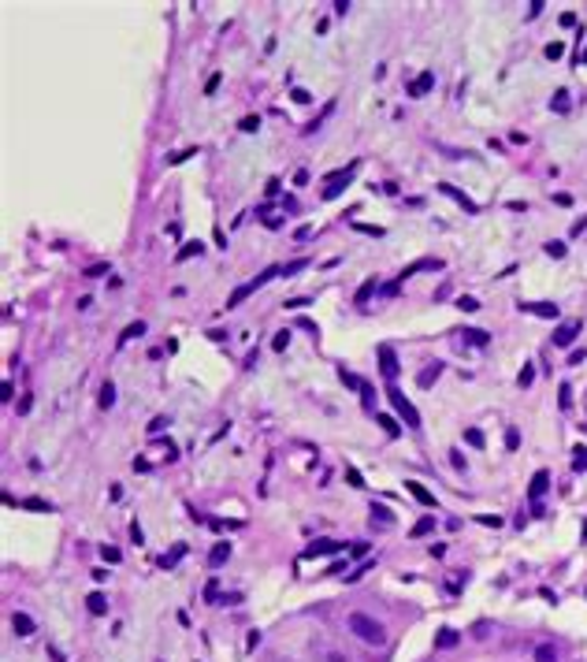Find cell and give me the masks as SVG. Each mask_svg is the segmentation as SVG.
<instances>
[{
  "label": "cell",
  "mask_w": 587,
  "mask_h": 662,
  "mask_svg": "<svg viewBox=\"0 0 587 662\" xmlns=\"http://www.w3.org/2000/svg\"><path fill=\"white\" fill-rule=\"evenodd\" d=\"M275 276H283V268H279V264H271V268H264V272H260L257 279H249V283H242V286H238L235 294H231V298H227V309H235L238 302H245V298H249L253 290H260V286H264V283H271V279H275Z\"/></svg>",
  "instance_id": "2"
},
{
  "label": "cell",
  "mask_w": 587,
  "mask_h": 662,
  "mask_svg": "<svg viewBox=\"0 0 587 662\" xmlns=\"http://www.w3.org/2000/svg\"><path fill=\"white\" fill-rule=\"evenodd\" d=\"M286 343H290V331H275V339H271V350H286Z\"/></svg>",
  "instance_id": "45"
},
{
  "label": "cell",
  "mask_w": 587,
  "mask_h": 662,
  "mask_svg": "<svg viewBox=\"0 0 587 662\" xmlns=\"http://www.w3.org/2000/svg\"><path fill=\"white\" fill-rule=\"evenodd\" d=\"M104 272H108V264H89L82 276H104Z\"/></svg>",
  "instance_id": "54"
},
{
  "label": "cell",
  "mask_w": 587,
  "mask_h": 662,
  "mask_svg": "<svg viewBox=\"0 0 587 662\" xmlns=\"http://www.w3.org/2000/svg\"><path fill=\"white\" fill-rule=\"evenodd\" d=\"M520 313H535L543 320H558V305L554 302H535V305H520Z\"/></svg>",
  "instance_id": "11"
},
{
  "label": "cell",
  "mask_w": 587,
  "mask_h": 662,
  "mask_svg": "<svg viewBox=\"0 0 587 662\" xmlns=\"http://www.w3.org/2000/svg\"><path fill=\"white\" fill-rule=\"evenodd\" d=\"M376 420H379V428H386V436H402V424L390 413H376Z\"/></svg>",
  "instance_id": "19"
},
{
  "label": "cell",
  "mask_w": 587,
  "mask_h": 662,
  "mask_svg": "<svg viewBox=\"0 0 587 662\" xmlns=\"http://www.w3.org/2000/svg\"><path fill=\"white\" fill-rule=\"evenodd\" d=\"M201 253H205V246H201V242H186L182 250L175 253V260L182 264V260H190V257H201Z\"/></svg>",
  "instance_id": "18"
},
{
  "label": "cell",
  "mask_w": 587,
  "mask_h": 662,
  "mask_svg": "<svg viewBox=\"0 0 587 662\" xmlns=\"http://www.w3.org/2000/svg\"><path fill=\"white\" fill-rule=\"evenodd\" d=\"M350 558H368V543H353V547H350Z\"/></svg>",
  "instance_id": "50"
},
{
  "label": "cell",
  "mask_w": 587,
  "mask_h": 662,
  "mask_svg": "<svg viewBox=\"0 0 587 662\" xmlns=\"http://www.w3.org/2000/svg\"><path fill=\"white\" fill-rule=\"evenodd\" d=\"M346 480H350L353 487H364V476H361L357 469H353V465H346Z\"/></svg>",
  "instance_id": "48"
},
{
  "label": "cell",
  "mask_w": 587,
  "mask_h": 662,
  "mask_svg": "<svg viewBox=\"0 0 587 662\" xmlns=\"http://www.w3.org/2000/svg\"><path fill=\"white\" fill-rule=\"evenodd\" d=\"M398 286H402V279H390V283H383L379 290H383L386 298H394V294H398Z\"/></svg>",
  "instance_id": "49"
},
{
  "label": "cell",
  "mask_w": 587,
  "mask_h": 662,
  "mask_svg": "<svg viewBox=\"0 0 587 662\" xmlns=\"http://www.w3.org/2000/svg\"><path fill=\"white\" fill-rule=\"evenodd\" d=\"M219 82H223V75H219V71H212V75H208V82H205V93L212 97V93L219 90Z\"/></svg>",
  "instance_id": "43"
},
{
  "label": "cell",
  "mask_w": 587,
  "mask_h": 662,
  "mask_svg": "<svg viewBox=\"0 0 587 662\" xmlns=\"http://www.w3.org/2000/svg\"><path fill=\"white\" fill-rule=\"evenodd\" d=\"M546 491H550V473H546V469H539L535 473V476H531V487H528V499H531V503H539V499H543V495Z\"/></svg>",
  "instance_id": "7"
},
{
  "label": "cell",
  "mask_w": 587,
  "mask_h": 662,
  "mask_svg": "<svg viewBox=\"0 0 587 662\" xmlns=\"http://www.w3.org/2000/svg\"><path fill=\"white\" fill-rule=\"evenodd\" d=\"M216 599H219V580L212 577V580H208V588H205V603H216Z\"/></svg>",
  "instance_id": "39"
},
{
  "label": "cell",
  "mask_w": 587,
  "mask_h": 662,
  "mask_svg": "<svg viewBox=\"0 0 587 662\" xmlns=\"http://www.w3.org/2000/svg\"><path fill=\"white\" fill-rule=\"evenodd\" d=\"M11 625H15V632H19V636H30V632H34V618H30V614H23V610H19L15 618H11Z\"/></svg>",
  "instance_id": "14"
},
{
  "label": "cell",
  "mask_w": 587,
  "mask_h": 662,
  "mask_svg": "<svg viewBox=\"0 0 587 662\" xmlns=\"http://www.w3.org/2000/svg\"><path fill=\"white\" fill-rule=\"evenodd\" d=\"M182 554H186V543H175V551H171V554H164V558H160V566H164V569H171V566H175V562L182 558Z\"/></svg>",
  "instance_id": "26"
},
{
  "label": "cell",
  "mask_w": 587,
  "mask_h": 662,
  "mask_svg": "<svg viewBox=\"0 0 587 662\" xmlns=\"http://www.w3.org/2000/svg\"><path fill=\"white\" fill-rule=\"evenodd\" d=\"M439 190H442L446 197H453L457 205H465V212H479V205H476V201H469V197H465V193L457 190V186H450V183H439Z\"/></svg>",
  "instance_id": "10"
},
{
  "label": "cell",
  "mask_w": 587,
  "mask_h": 662,
  "mask_svg": "<svg viewBox=\"0 0 587 662\" xmlns=\"http://www.w3.org/2000/svg\"><path fill=\"white\" fill-rule=\"evenodd\" d=\"M305 264H309L305 257H301V260H290V264H283V276H297V272H301Z\"/></svg>",
  "instance_id": "44"
},
{
  "label": "cell",
  "mask_w": 587,
  "mask_h": 662,
  "mask_svg": "<svg viewBox=\"0 0 587 662\" xmlns=\"http://www.w3.org/2000/svg\"><path fill=\"white\" fill-rule=\"evenodd\" d=\"M386 398H390V406L398 410V417H402L405 424H409V428H420V413H416V406H412L409 398L398 391V387H390V391H386Z\"/></svg>",
  "instance_id": "3"
},
{
  "label": "cell",
  "mask_w": 587,
  "mask_h": 662,
  "mask_svg": "<svg viewBox=\"0 0 587 662\" xmlns=\"http://www.w3.org/2000/svg\"><path fill=\"white\" fill-rule=\"evenodd\" d=\"M435 647H457V632H453V629H442L435 636Z\"/></svg>",
  "instance_id": "29"
},
{
  "label": "cell",
  "mask_w": 587,
  "mask_h": 662,
  "mask_svg": "<svg viewBox=\"0 0 587 662\" xmlns=\"http://www.w3.org/2000/svg\"><path fill=\"white\" fill-rule=\"evenodd\" d=\"M372 294H376V279H364V283H361V290H357V305H364V302L372 298Z\"/></svg>",
  "instance_id": "30"
},
{
  "label": "cell",
  "mask_w": 587,
  "mask_h": 662,
  "mask_svg": "<svg viewBox=\"0 0 587 662\" xmlns=\"http://www.w3.org/2000/svg\"><path fill=\"white\" fill-rule=\"evenodd\" d=\"M461 339H465L469 346H487V343H491V335H487V331H479V327H465Z\"/></svg>",
  "instance_id": "13"
},
{
  "label": "cell",
  "mask_w": 587,
  "mask_h": 662,
  "mask_svg": "<svg viewBox=\"0 0 587 662\" xmlns=\"http://www.w3.org/2000/svg\"><path fill=\"white\" fill-rule=\"evenodd\" d=\"M450 461H453V469H465V458H461V450H453V454H450Z\"/></svg>",
  "instance_id": "57"
},
{
  "label": "cell",
  "mask_w": 587,
  "mask_h": 662,
  "mask_svg": "<svg viewBox=\"0 0 587 662\" xmlns=\"http://www.w3.org/2000/svg\"><path fill=\"white\" fill-rule=\"evenodd\" d=\"M212 238H216V246H227V235H223V227H216V231H212Z\"/></svg>",
  "instance_id": "61"
},
{
  "label": "cell",
  "mask_w": 587,
  "mask_h": 662,
  "mask_svg": "<svg viewBox=\"0 0 587 662\" xmlns=\"http://www.w3.org/2000/svg\"><path fill=\"white\" fill-rule=\"evenodd\" d=\"M361 398H364V406H368V410H376V391H372L368 383H361Z\"/></svg>",
  "instance_id": "47"
},
{
  "label": "cell",
  "mask_w": 587,
  "mask_h": 662,
  "mask_svg": "<svg viewBox=\"0 0 587 662\" xmlns=\"http://www.w3.org/2000/svg\"><path fill=\"white\" fill-rule=\"evenodd\" d=\"M97 402H101V410H108V406L116 402V383H112V379L101 383V398H97Z\"/></svg>",
  "instance_id": "23"
},
{
  "label": "cell",
  "mask_w": 587,
  "mask_h": 662,
  "mask_svg": "<svg viewBox=\"0 0 587 662\" xmlns=\"http://www.w3.org/2000/svg\"><path fill=\"white\" fill-rule=\"evenodd\" d=\"M428 551H431V558H442V554H446V547H442V543H431Z\"/></svg>",
  "instance_id": "59"
},
{
  "label": "cell",
  "mask_w": 587,
  "mask_h": 662,
  "mask_svg": "<svg viewBox=\"0 0 587 662\" xmlns=\"http://www.w3.org/2000/svg\"><path fill=\"white\" fill-rule=\"evenodd\" d=\"M290 97H294V101H297V104H309V101H312V97H309V93H305V90H290Z\"/></svg>",
  "instance_id": "55"
},
{
  "label": "cell",
  "mask_w": 587,
  "mask_h": 662,
  "mask_svg": "<svg viewBox=\"0 0 587 662\" xmlns=\"http://www.w3.org/2000/svg\"><path fill=\"white\" fill-rule=\"evenodd\" d=\"M479 525H487V528H502V517H498V513H479Z\"/></svg>",
  "instance_id": "38"
},
{
  "label": "cell",
  "mask_w": 587,
  "mask_h": 662,
  "mask_svg": "<svg viewBox=\"0 0 587 662\" xmlns=\"http://www.w3.org/2000/svg\"><path fill=\"white\" fill-rule=\"evenodd\" d=\"M558 394H561V398H558V406H561V410H572V387L561 383V387H558Z\"/></svg>",
  "instance_id": "33"
},
{
  "label": "cell",
  "mask_w": 587,
  "mask_h": 662,
  "mask_svg": "<svg viewBox=\"0 0 587 662\" xmlns=\"http://www.w3.org/2000/svg\"><path fill=\"white\" fill-rule=\"evenodd\" d=\"M190 157H197V145H190V149H182V153H171V157H168V164H186Z\"/></svg>",
  "instance_id": "32"
},
{
  "label": "cell",
  "mask_w": 587,
  "mask_h": 662,
  "mask_svg": "<svg viewBox=\"0 0 587 662\" xmlns=\"http://www.w3.org/2000/svg\"><path fill=\"white\" fill-rule=\"evenodd\" d=\"M572 469H580V473H587V446L580 443L576 450H572Z\"/></svg>",
  "instance_id": "27"
},
{
  "label": "cell",
  "mask_w": 587,
  "mask_h": 662,
  "mask_svg": "<svg viewBox=\"0 0 587 662\" xmlns=\"http://www.w3.org/2000/svg\"><path fill=\"white\" fill-rule=\"evenodd\" d=\"M550 108L554 112H569V93L558 90V93H554V101H550Z\"/></svg>",
  "instance_id": "31"
},
{
  "label": "cell",
  "mask_w": 587,
  "mask_h": 662,
  "mask_svg": "<svg viewBox=\"0 0 587 662\" xmlns=\"http://www.w3.org/2000/svg\"><path fill=\"white\" fill-rule=\"evenodd\" d=\"M130 539H134L138 547H142V539H145V532H142V525H138V521H134V525H130Z\"/></svg>",
  "instance_id": "52"
},
{
  "label": "cell",
  "mask_w": 587,
  "mask_h": 662,
  "mask_svg": "<svg viewBox=\"0 0 587 662\" xmlns=\"http://www.w3.org/2000/svg\"><path fill=\"white\" fill-rule=\"evenodd\" d=\"M238 130H242V134H257V130H260V116H242Z\"/></svg>",
  "instance_id": "28"
},
{
  "label": "cell",
  "mask_w": 587,
  "mask_h": 662,
  "mask_svg": "<svg viewBox=\"0 0 587 662\" xmlns=\"http://www.w3.org/2000/svg\"><path fill=\"white\" fill-rule=\"evenodd\" d=\"M584 60H587V49H584Z\"/></svg>",
  "instance_id": "64"
},
{
  "label": "cell",
  "mask_w": 587,
  "mask_h": 662,
  "mask_svg": "<svg viewBox=\"0 0 587 662\" xmlns=\"http://www.w3.org/2000/svg\"><path fill=\"white\" fill-rule=\"evenodd\" d=\"M520 446V428H505V450H517Z\"/></svg>",
  "instance_id": "34"
},
{
  "label": "cell",
  "mask_w": 587,
  "mask_h": 662,
  "mask_svg": "<svg viewBox=\"0 0 587 662\" xmlns=\"http://www.w3.org/2000/svg\"><path fill=\"white\" fill-rule=\"evenodd\" d=\"M338 547H342V543H335V539H312V543L305 547V554H301V558H316V554H335Z\"/></svg>",
  "instance_id": "9"
},
{
  "label": "cell",
  "mask_w": 587,
  "mask_h": 662,
  "mask_svg": "<svg viewBox=\"0 0 587 662\" xmlns=\"http://www.w3.org/2000/svg\"><path fill=\"white\" fill-rule=\"evenodd\" d=\"M584 227H587V216H584V220H576V223H572V235H584Z\"/></svg>",
  "instance_id": "63"
},
{
  "label": "cell",
  "mask_w": 587,
  "mask_h": 662,
  "mask_svg": "<svg viewBox=\"0 0 587 662\" xmlns=\"http://www.w3.org/2000/svg\"><path fill=\"white\" fill-rule=\"evenodd\" d=\"M26 510H41V513H52V503H45V499H26Z\"/></svg>",
  "instance_id": "36"
},
{
  "label": "cell",
  "mask_w": 587,
  "mask_h": 662,
  "mask_svg": "<svg viewBox=\"0 0 587 662\" xmlns=\"http://www.w3.org/2000/svg\"><path fill=\"white\" fill-rule=\"evenodd\" d=\"M561 52H565V45H561V41L546 45V56H550V60H558V56H561Z\"/></svg>",
  "instance_id": "51"
},
{
  "label": "cell",
  "mask_w": 587,
  "mask_h": 662,
  "mask_svg": "<svg viewBox=\"0 0 587 662\" xmlns=\"http://www.w3.org/2000/svg\"><path fill=\"white\" fill-rule=\"evenodd\" d=\"M439 376H442V365L435 361V365H428V369H424V372L416 376V383H420V387H431V383H435Z\"/></svg>",
  "instance_id": "15"
},
{
  "label": "cell",
  "mask_w": 587,
  "mask_h": 662,
  "mask_svg": "<svg viewBox=\"0 0 587 662\" xmlns=\"http://www.w3.org/2000/svg\"><path fill=\"white\" fill-rule=\"evenodd\" d=\"M457 309H461V313H476L479 302H476V298H469V294H461V298H457Z\"/></svg>",
  "instance_id": "35"
},
{
  "label": "cell",
  "mask_w": 587,
  "mask_h": 662,
  "mask_svg": "<svg viewBox=\"0 0 587 662\" xmlns=\"http://www.w3.org/2000/svg\"><path fill=\"white\" fill-rule=\"evenodd\" d=\"M376 353H379V365H383V376H386V379H398V372H402V369H398V357H394V350H390V346L383 343V346H379Z\"/></svg>",
  "instance_id": "6"
},
{
  "label": "cell",
  "mask_w": 587,
  "mask_h": 662,
  "mask_svg": "<svg viewBox=\"0 0 587 662\" xmlns=\"http://www.w3.org/2000/svg\"><path fill=\"white\" fill-rule=\"evenodd\" d=\"M145 335V320H134V324H126L123 327V335H119V343H130V339Z\"/></svg>",
  "instance_id": "20"
},
{
  "label": "cell",
  "mask_w": 587,
  "mask_h": 662,
  "mask_svg": "<svg viewBox=\"0 0 587 662\" xmlns=\"http://www.w3.org/2000/svg\"><path fill=\"white\" fill-rule=\"evenodd\" d=\"M546 257H565V242H546Z\"/></svg>",
  "instance_id": "46"
},
{
  "label": "cell",
  "mask_w": 587,
  "mask_h": 662,
  "mask_svg": "<svg viewBox=\"0 0 587 662\" xmlns=\"http://www.w3.org/2000/svg\"><path fill=\"white\" fill-rule=\"evenodd\" d=\"M465 443H469V446H476V450H483V446H487V439H483V432H479V428H465Z\"/></svg>",
  "instance_id": "22"
},
{
  "label": "cell",
  "mask_w": 587,
  "mask_h": 662,
  "mask_svg": "<svg viewBox=\"0 0 587 662\" xmlns=\"http://www.w3.org/2000/svg\"><path fill=\"white\" fill-rule=\"evenodd\" d=\"M89 577H93V580H97V584H104V580H108V569H93V573H89Z\"/></svg>",
  "instance_id": "58"
},
{
  "label": "cell",
  "mask_w": 587,
  "mask_h": 662,
  "mask_svg": "<svg viewBox=\"0 0 587 662\" xmlns=\"http://www.w3.org/2000/svg\"><path fill=\"white\" fill-rule=\"evenodd\" d=\"M312 302V298H290V302H286V309H301V305H309Z\"/></svg>",
  "instance_id": "56"
},
{
  "label": "cell",
  "mask_w": 587,
  "mask_h": 662,
  "mask_svg": "<svg viewBox=\"0 0 587 662\" xmlns=\"http://www.w3.org/2000/svg\"><path fill=\"white\" fill-rule=\"evenodd\" d=\"M431 86H435V71H420V75L409 82V97H424Z\"/></svg>",
  "instance_id": "8"
},
{
  "label": "cell",
  "mask_w": 587,
  "mask_h": 662,
  "mask_svg": "<svg viewBox=\"0 0 587 662\" xmlns=\"http://www.w3.org/2000/svg\"><path fill=\"white\" fill-rule=\"evenodd\" d=\"M561 26H576V11H565V15H561Z\"/></svg>",
  "instance_id": "60"
},
{
  "label": "cell",
  "mask_w": 587,
  "mask_h": 662,
  "mask_svg": "<svg viewBox=\"0 0 587 662\" xmlns=\"http://www.w3.org/2000/svg\"><path fill=\"white\" fill-rule=\"evenodd\" d=\"M405 491H409L412 499H416V503H424V506H435V495H431V491H428L424 484H416V480H405Z\"/></svg>",
  "instance_id": "12"
},
{
  "label": "cell",
  "mask_w": 587,
  "mask_h": 662,
  "mask_svg": "<svg viewBox=\"0 0 587 662\" xmlns=\"http://www.w3.org/2000/svg\"><path fill=\"white\" fill-rule=\"evenodd\" d=\"M431 528H435V517H420L416 525H412V532H409V536H412V539H420V536H428Z\"/></svg>",
  "instance_id": "21"
},
{
  "label": "cell",
  "mask_w": 587,
  "mask_h": 662,
  "mask_svg": "<svg viewBox=\"0 0 587 662\" xmlns=\"http://www.w3.org/2000/svg\"><path fill=\"white\" fill-rule=\"evenodd\" d=\"M164 428H168V417H152V420H149V436L156 439L160 432H164Z\"/></svg>",
  "instance_id": "40"
},
{
  "label": "cell",
  "mask_w": 587,
  "mask_h": 662,
  "mask_svg": "<svg viewBox=\"0 0 587 662\" xmlns=\"http://www.w3.org/2000/svg\"><path fill=\"white\" fill-rule=\"evenodd\" d=\"M101 558L108 562V566H119V562H123V554H119L116 547H101Z\"/></svg>",
  "instance_id": "37"
},
{
  "label": "cell",
  "mask_w": 587,
  "mask_h": 662,
  "mask_svg": "<svg viewBox=\"0 0 587 662\" xmlns=\"http://www.w3.org/2000/svg\"><path fill=\"white\" fill-rule=\"evenodd\" d=\"M580 331H584V324H580V320H565L561 327H554V346H561V350H565V346H572V339H576Z\"/></svg>",
  "instance_id": "4"
},
{
  "label": "cell",
  "mask_w": 587,
  "mask_h": 662,
  "mask_svg": "<svg viewBox=\"0 0 587 662\" xmlns=\"http://www.w3.org/2000/svg\"><path fill=\"white\" fill-rule=\"evenodd\" d=\"M346 183H350V179H342V183H331L327 190H323V201H331V197H338V193L346 190Z\"/></svg>",
  "instance_id": "41"
},
{
  "label": "cell",
  "mask_w": 587,
  "mask_h": 662,
  "mask_svg": "<svg viewBox=\"0 0 587 662\" xmlns=\"http://www.w3.org/2000/svg\"><path fill=\"white\" fill-rule=\"evenodd\" d=\"M227 558H231V543H216L208 551V566H223Z\"/></svg>",
  "instance_id": "16"
},
{
  "label": "cell",
  "mask_w": 587,
  "mask_h": 662,
  "mask_svg": "<svg viewBox=\"0 0 587 662\" xmlns=\"http://www.w3.org/2000/svg\"><path fill=\"white\" fill-rule=\"evenodd\" d=\"M535 662H558L554 644H539V647H535Z\"/></svg>",
  "instance_id": "25"
},
{
  "label": "cell",
  "mask_w": 587,
  "mask_h": 662,
  "mask_svg": "<svg viewBox=\"0 0 587 662\" xmlns=\"http://www.w3.org/2000/svg\"><path fill=\"white\" fill-rule=\"evenodd\" d=\"M376 517H379V525H383V528L394 525V513L386 510V506H372V521H376Z\"/></svg>",
  "instance_id": "24"
},
{
  "label": "cell",
  "mask_w": 587,
  "mask_h": 662,
  "mask_svg": "<svg viewBox=\"0 0 587 662\" xmlns=\"http://www.w3.org/2000/svg\"><path fill=\"white\" fill-rule=\"evenodd\" d=\"M338 379H342L346 387H357V391H361V383H364V379H357L353 372H346V369H338Z\"/></svg>",
  "instance_id": "42"
},
{
  "label": "cell",
  "mask_w": 587,
  "mask_h": 662,
  "mask_svg": "<svg viewBox=\"0 0 587 662\" xmlns=\"http://www.w3.org/2000/svg\"><path fill=\"white\" fill-rule=\"evenodd\" d=\"M86 606H89V614H97V618H101V614H108V599H104L101 592H93L89 599H86Z\"/></svg>",
  "instance_id": "17"
},
{
  "label": "cell",
  "mask_w": 587,
  "mask_h": 662,
  "mask_svg": "<svg viewBox=\"0 0 587 662\" xmlns=\"http://www.w3.org/2000/svg\"><path fill=\"white\" fill-rule=\"evenodd\" d=\"M346 625H350V632H353L357 640H364V644H376V647L386 644V629L379 625L376 618H368L364 610H353L350 618H346Z\"/></svg>",
  "instance_id": "1"
},
{
  "label": "cell",
  "mask_w": 587,
  "mask_h": 662,
  "mask_svg": "<svg viewBox=\"0 0 587 662\" xmlns=\"http://www.w3.org/2000/svg\"><path fill=\"white\" fill-rule=\"evenodd\" d=\"M517 383H520V387H531V365H524V372L517 376Z\"/></svg>",
  "instance_id": "53"
},
{
  "label": "cell",
  "mask_w": 587,
  "mask_h": 662,
  "mask_svg": "<svg viewBox=\"0 0 587 662\" xmlns=\"http://www.w3.org/2000/svg\"><path fill=\"white\" fill-rule=\"evenodd\" d=\"M134 473H149V461H145V458H134Z\"/></svg>",
  "instance_id": "62"
},
{
  "label": "cell",
  "mask_w": 587,
  "mask_h": 662,
  "mask_svg": "<svg viewBox=\"0 0 587 662\" xmlns=\"http://www.w3.org/2000/svg\"><path fill=\"white\" fill-rule=\"evenodd\" d=\"M439 268H442V260H439V257H420V260H412L409 268H402V276H398V279L405 283V279H412L416 272H439Z\"/></svg>",
  "instance_id": "5"
}]
</instances>
